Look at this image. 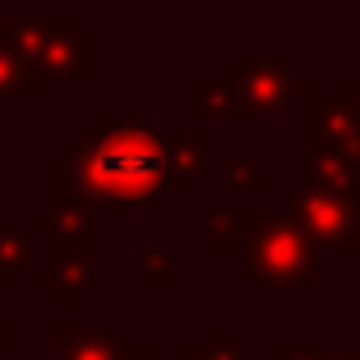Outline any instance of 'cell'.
I'll use <instances>...</instances> for the list:
<instances>
[{
  "instance_id": "obj_1",
  "label": "cell",
  "mask_w": 360,
  "mask_h": 360,
  "mask_svg": "<svg viewBox=\"0 0 360 360\" xmlns=\"http://www.w3.org/2000/svg\"><path fill=\"white\" fill-rule=\"evenodd\" d=\"M165 178V157L153 144L148 131H110L98 140L94 157H89V183L98 195L115 200V204H140L148 200Z\"/></svg>"
}]
</instances>
